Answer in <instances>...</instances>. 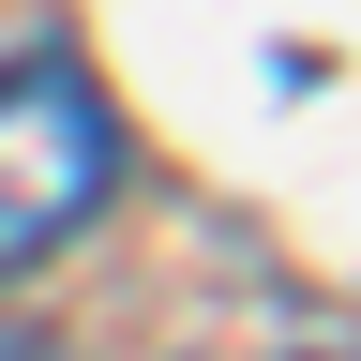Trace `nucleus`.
Wrapping results in <instances>:
<instances>
[{
	"label": "nucleus",
	"instance_id": "1",
	"mask_svg": "<svg viewBox=\"0 0 361 361\" xmlns=\"http://www.w3.org/2000/svg\"><path fill=\"white\" fill-rule=\"evenodd\" d=\"M106 180H121L106 90H90L61 45H45V61H0V286L75 241V226L106 211Z\"/></svg>",
	"mask_w": 361,
	"mask_h": 361
}]
</instances>
